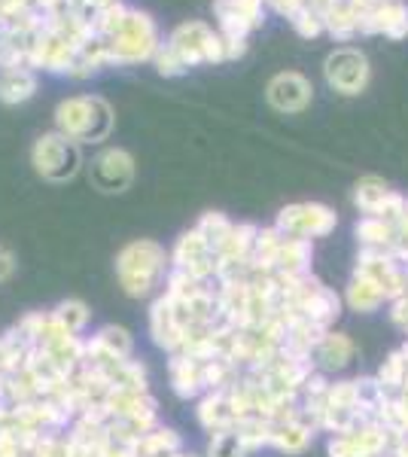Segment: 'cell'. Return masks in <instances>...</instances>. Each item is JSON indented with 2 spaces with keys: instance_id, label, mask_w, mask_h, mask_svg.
<instances>
[{
  "instance_id": "6da1fadb",
  "label": "cell",
  "mask_w": 408,
  "mask_h": 457,
  "mask_svg": "<svg viewBox=\"0 0 408 457\" xmlns=\"http://www.w3.org/2000/svg\"><path fill=\"white\" fill-rule=\"evenodd\" d=\"M171 271V253L155 241H131L116 256V278L131 299H146L165 284Z\"/></svg>"
},
{
  "instance_id": "7a4b0ae2",
  "label": "cell",
  "mask_w": 408,
  "mask_h": 457,
  "mask_svg": "<svg viewBox=\"0 0 408 457\" xmlns=\"http://www.w3.org/2000/svg\"><path fill=\"white\" fill-rule=\"evenodd\" d=\"M55 131L77 144H101L113 131V107L101 95H73L58 101L55 107Z\"/></svg>"
},
{
  "instance_id": "3957f363",
  "label": "cell",
  "mask_w": 408,
  "mask_h": 457,
  "mask_svg": "<svg viewBox=\"0 0 408 457\" xmlns=\"http://www.w3.org/2000/svg\"><path fill=\"white\" fill-rule=\"evenodd\" d=\"M213 21L226 43L229 62L247 55V37L259 31L265 21V0H213Z\"/></svg>"
},
{
  "instance_id": "277c9868",
  "label": "cell",
  "mask_w": 408,
  "mask_h": 457,
  "mask_svg": "<svg viewBox=\"0 0 408 457\" xmlns=\"http://www.w3.org/2000/svg\"><path fill=\"white\" fill-rule=\"evenodd\" d=\"M104 46H107L110 64L129 68V64L153 62L155 49L162 46V37H159V28H155L150 12H140V10L131 6L125 25L113 37H107V40H104Z\"/></svg>"
},
{
  "instance_id": "5b68a950",
  "label": "cell",
  "mask_w": 408,
  "mask_h": 457,
  "mask_svg": "<svg viewBox=\"0 0 408 457\" xmlns=\"http://www.w3.org/2000/svg\"><path fill=\"white\" fill-rule=\"evenodd\" d=\"M168 46L174 49L177 58L187 64V71L202 68V64H222L229 62L226 55V43L217 28H211L207 21H183L174 31L168 34Z\"/></svg>"
},
{
  "instance_id": "8992f818",
  "label": "cell",
  "mask_w": 408,
  "mask_h": 457,
  "mask_svg": "<svg viewBox=\"0 0 408 457\" xmlns=\"http://www.w3.org/2000/svg\"><path fill=\"white\" fill-rule=\"evenodd\" d=\"M31 165L34 171L49 183H68L83 168L79 144L64 137L62 131H46L31 146Z\"/></svg>"
},
{
  "instance_id": "52a82bcc",
  "label": "cell",
  "mask_w": 408,
  "mask_h": 457,
  "mask_svg": "<svg viewBox=\"0 0 408 457\" xmlns=\"http://www.w3.org/2000/svg\"><path fill=\"white\" fill-rule=\"evenodd\" d=\"M323 77L326 86L332 92L345 95V98H354V95H362L372 79V68H369V58L354 46H341L336 53L326 55L323 62Z\"/></svg>"
},
{
  "instance_id": "ba28073f",
  "label": "cell",
  "mask_w": 408,
  "mask_h": 457,
  "mask_svg": "<svg viewBox=\"0 0 408 457\" xmlns=\"http://www.w3.org/2000/svg\"><path fill=\"white\" fill-rule=\"evenodd\" d=\"M274 226L284 235H293V238H326L332 228L338 226V217L332 208H326L321 202H299V204H287L284 211L278 213Z\"/></svg>"
},
{
  "instance_id": "9c48e42d",
  "label": "cell",
  "mask_w": 408,
  "mask_h": 457,
  "mask_svg": "<svg viewBox=\"0 0 408 457\" xmlns=\"http://www.w3.org/2000/svg\"><path fill=\"white\" fill-rule=\"evenodd\" d=\"M171 269H180L196 281L207 284L217 278V253L207 247L204 235L198 228H189L177 238L174 250H171Z\"/></svg>"
},
{
  "instance_id": "30bf717a",
  "label": "cell",
  "mask_w": 408,
  "mask_h": 457,
  "mask_svg": "<svg viewBox=\"0 0 408 457\" xmlns=\"http://www.w3.org/2000/svg\"><path fill=\"white\" fill-rule=\"evenodd\" d=\"M88 177H92L95 189H101V193H125L131 187V180H135V156L129 150H122V146H107L92 159Z\"/></svg>"
},
{
  "instance_id": "8fae6325",
  "label": "cell",
  "mask_w": 408,
  "mask_h": 457,
  "mask_svg": "<svg viewBox=\"0 0 408 457\" xmlns=\"http://www.w3.org/2000/svg\"><path fill=\"white\" fill-rule=\"evenodd\" d=\"M354 204L360 208L362 217H378V220L396 223L399 213L405 208V195L390 189L381 177L366 174V177H360L357 187H354Z\"/></svg>"
},
{
  "instance_id": "7c38bea8",
  "label": "cell",
  "mask_w": 408,
  "mask_h": 457,
  "mask_svg": "<svg viewBox=\"0 0 408 457\" xmlns=\"http://www.w3.org/2000/svg\"><path fill=\"white\" fill-rule=\"evenodd\" d=\"M265 101L278 110V113H302L311 101H314V86L305 73L299 71H280L274 73L265 86Z\"/></svg>"
},
{
  "instance_id": "4fadbf2b",
  "label": "cell",
  "mask_w": 408,
  "mask_h": 457,
  "mask_svg": "<svg viewBox=\"0 0 408 457\" xmlns=\"http://www.w3.org/2000/svg\"><path fill=\"white\" fill-rule=\"evenodd\" d=\"M360 34L372 37L384 34L390 40H405L408 37V4L405 0H381L372 12L360 19Z\"/></svg>"
},
{
  "instance_id": "5bb4252c",
  "label": "cell",
  "mask_w": 408,
  "mask_h": 457,
  "mask_svg": "<svg viewBox=\"0 0 408 457\" xmlns=\"http://www.w3.org/2000/svg\"><path fill=\"white\" fill-rule=\"evenodd\" d=\"M198 424L204 427L207 433H222V430H232L238 424V415H235V405L232 396H229V387L220 390H207L198 403Z\"/></svg>"
},
{
  "instance_id": "9a60e30c",
  "label": "cell",
  "mask_w": 408,
  "mask_h": 457,
  "mask_svg": "<svg viewBox=\"0 0 408 457\" xmlns=\"http://www.w3.org/2000/svg\"><path fill=\"white\" fill-rule=\"evenodd\" d=\"M150 333H153V342L159 348H165L171 353L180 351L183 345V329L177 327L174 320V308H171V299L162 293L159 299L153 302V312H150Z\"/></svg>"
},
{
  "instance_id": "2e32d148",
  "label": "cell",
  "mask_w": 408,
  "mask_h": 457,
  "mask_svg": "<svg viewBox=\"0 0 408 457\" xmlns=\"http://www.w3.org/2000/svg\"><path fill=\"white\" fill-rule=\"evenodd\" d=\"M37 95V71L28 64L19 68H0V104L16 107Z\"/></svg>"
},
{
  "instance_id": "e0dca14e",
  "label": "cell",
  "mask_w": 408,
  "mask_h": 457,
  "mask_svg": "<svg viewBox=\"0 0 408 457\" xmlns=\"http://www.w3.org/2000/svg\"><path fill=\"white\" fill-rule=\"evenodd\" d=\"M171 387L180 400H196L202 394V363L192 357H183V353H171Z\"/></svg>"
},
{
  "instance_id": "ac0fdd59",
  "label": "cell",
  "mask_w": 408,
  "mask_h": 457,
  "mask_svg": "<svg viewBox=\"0 0 408 457\" xmlns=\"http://www.w3.org/2000/svg\"><path fill=\"white\" fill-rule=\"evenodd\" d=\"M354 342L347 338L345 333H326L321 338V345L314 348V363L321 366V370H329V372H338L345 370L347 363L354 360Z\"/></svg>"
},
{
  "instance_id": "d6986e66",
  "label": "cell",
  "mask_w": 408,
  "mask_h": 457,
  "mask_svg": "<svg viewBox=\"0 0 408 457\" xmlns=\"http://www.w3.org/2000/svg\"><path fill=\"white\" fill-rule=\"evenodd\" d=\"M311 256H314V247H311V241L293 238V235H284L278 253H274V271L305 275V271H311Z\"/></svg>"
},
{
  "instance_id": "ffe728a7",
  "label": "cell",
  "mask_w": 408,
  "mask_h": 457,
  "mask_svg": "<svg viewBox=\"0 0 408 457\" xmlns=\"http://www.w3.org/2000/svg\"><path fill=\"white\" fill-rule=\"evenodd\" d=\"M354 235H357L360 250H384V253H390L393 241H396V223L378 217H360L357 226H354Z\"/></svg>"
},
{
  "instance_id": "44dd1931",
  "label": "cell",
  "mask_w": 408,
  "mask_h": 457,
  "mask_svg": "<svg viewBox=\"0 0 408 457\" xmlns=\"http://www.w3.org/2000/svg\"><path fill=\"white\" fill-rule=\"evenodd\" d=\"M311 439H314V430L302 421H271L269 448H278V452H287V454H299L311 445Z\"/></svg>"
},
{
  "instance_id": "7402d4cb",
  "label": "cell",
  "mask_w": 408,
  "mask_h": 457,
  "mask_svg": "<svg viewBox=\"0 0 408 457\" xmlns=\"http://www.w3.org/2000/svg\"><path fill=\"white\" fill-rule=\"evenodd\" d=\"M135 342L122 327H104L92 338H86V353H110V357H131Z\"/></svg>"
},
{
  "instance_id": "603a6c76",
  "label": "cell",
  "mask_w": 408,
  "mask_h": 457,
  "mask_svg": "<svg viewBox=\"0 0 408 457\" xmlns=\"http://www.w3.org/2000/svg\"><path fill=\"white\" fill-rule=\"evenodd\" d=\"M345 302L354 308V312L369 314V312H378V308L387 302V296H384V290L375 281H369V278H362V275H354L351 284H347Z\"/></svg>"
},
{
  "instance_id": "cb8c5ba5",
  "label": "cell",
  "mask_w": 408,
  "mask_h": 457,
  "mask_svg": "<svg viewBox=\"0 0 408 457\" xmlns=\"http://www.w3.org/2000/svg\"><path fill=\"white\" fill-rule=\"evenodd\" d=\"M180 448H183V439L177 436L174 430H168V427H155V430L144 433V436L135 442L137 457H168V454H177Z\"/></svg>"
},
{
  "instance_id": "d4e9b609",
  "label": "cell",
  "mask_w": 408,
  "mask_h": 457,
  "mask_svg": "<svg viewBox=\"0 0 408 457\" xmlns=\"http://www.w3.org/2000/svg\"><path fill=\"white\" fill-rule=\"evenodd\" d=\"M323 28H326V34L336 37V40H341V43H347V40H354V37H360L357 16H354V10L345 4V0L332 4L329 10L323 12Z\"/></svg>"
},
{
  "instance_id": "484cf974",
  "label": "cell",
  "mask_w": 408,
  "mask_h": 457,
  "mask_svg": "<svg viewBox=\"0 0 408 457\" xmlns=\"http://www.w3.org/2000/svg\"><path fill=\"white\" fill-rule=\"evenodd\" d=\"M232 220L226 217V213H217V211H211V213H204L202 220L196 223L198 232L204 235V241H207V247L213 250V253L220 256V250L222 245H226V238H229V232H232Z\"/></svg>"
},
{
  "instance_id": "4316f807",
  "label": "cell",
  "mask_w": 408,
  "mask_h": 457,
  "mask_svg": "<svg viewBox=\"0 0 408 457\" xmlns=\"http://www.w3.org/2000/svg\"><path fill=\"white\" fill-rule=\"evenodd\" d=\"M287 21L293 25V31L299 34V37H305V40H314V37L326 34L321 10H317V6H311V4H302Z\"/></svg>"
},
{
  "instance_id": "83f0119b",
  "label": "cell",
  "mask_w": 408,
  "mask_h": 457,
  "mask_svg": "<svg viewBox=\"0 0 408 457\" xmlns=\"http://www.w3.org/2000/svg\"><path fill=\"white\" fill-rule=\"evenodd\" d=\"M52 317H55L58 323H64V327L71 329V333H83V329L88 327V317H92V312H88L86 302L79 299H68L62 302V305H55V312H52Z\"/></svg>"
},
{
  "instance_id": "f1b7e54d",
  "label": "cell",
  "mask_w": 408,
  "mask_h": 457,
  "mask_svg": "<svg viewBox=\"0 0 408 457\" xmlns=\"http://www.w3.org/2000/svg\"><path fill=\"white\" fill-rule=\"evenodd\" d=\"M250 448L244 445V439L232 430H222V433H213L211 436V445H207V457H247Z\"/></svg>"
},
{
  "instance_id": "f546056e",
  "label": "cell",
  "mask_w": 408,
  "mask_h": 457,
  "mask_svg": "<svg viewBox=\"0 0 408 457\" xmlns=\"http://www.w3.org/2000/svg\"><path fill=\"white\" fill-rule=\"evenodd\" d=\"M405 360L399 357V351H393L387 360L381 363V370H378V381H381L384 387H387V394H399L405 385Z\"/></svg>"
},
{
  "instance_id": "4dcf8cb0",
  "label": "cell",
  "mask_w": 408,
  "mask_h": 457,
  "mask_svg": "<svg viewBox=\"0 0 408 457\" xmlns=\"http://www.w3.org/2000/svg\"><path fill=\"white\" fill-rule=\"evenodd\" d=\"M153 64H155V71H159L162 77H183V73H187V64H183L180 58H177V53L168 46L165 40H162V46L155 49Z\"/></svg>"
},
{
  "instance_id": "1f68e13d",
  "label": "cell",
  "mask_w": 408,
  "mask_h": 457,
  "mask_svg": "<svg viewBox=\"0 0 408 457\" xmlns=\"http://www.w3.org/2000/svg\"><path fill=\"white\" fill-rule=\"evenodd\" d=\"M390 320L396 323L403 333H408V293L390 302Z\"/></svg>"
},
{
  "instance_id": "d6a6232c",
  "label": "cell",
  "mask_w": 408,
  "mask_h": 457,
  "mask_svg": "<svg viewBox=\"0 0 408 457\" xmlns=\"http://www.w3.org/2000/svg\"><path fill=\"white\" fill-rule=\"evenodd\" d=\"M302 4H308V0H265V6H271L278 16H287V19L293 16Z\"/></svg>"
},
{
  "instance_id": "836d02e7",
  "label": "cell",
  "mask_w": 408,
  "mask_h": 457,
  "mask_svg": "<svg viewBox=\"0 0 408 457\" xmlns=\"http://www.w3.org/2000/svg\"><path fill=\"white\" fill-rule=\"evenodd\" d=\"M12 271H16V256H12L6 247H0V281H6Z\"/></svg>"
},
{
  "instance_id": "e575fe53",
  "label": "cell",
  "mask_w": 408,
  "mask_h": 457,
  "mask_svg": "<svg viewBox=\"0 0 408 457\" xmlns=\"http://www.w3.org/2000/svg\"><path fill=\"white\" fill-rule=\"evenodd\" d=\"M6 405H10V403H6V394H4V385H0V409H6Z\"/></svg>"
},
{
  "instance_id": "d590c367",
  "label": "cell",
  "mask_w": 408,
  "mask_h": 457,
  "mask_svg": "<svg viewBox=\"0 0 408 457\" xmlns=\"http://www.w3.org/2000/svg\"><path fill=\"white\" fill-rule=\"evenodd\" d=\"M399 394H408V375H405V385H403V390H399Z\"/></svg>"
},
{
  "instance_id": "8d00e7d4",
  "label": "cell",
  "mask_w": 408,
  "mask_h": 457,
  "mask_svg": "<svg viewBox=\"0 0 408 457\" xmlns=\"http://www.w3.org/2000/svg\"><path fill=\"white\" fill-rule=\"evenodd\" d=\"M189 457H192V454H189Z\"/></svg>"
}]
</instances>
